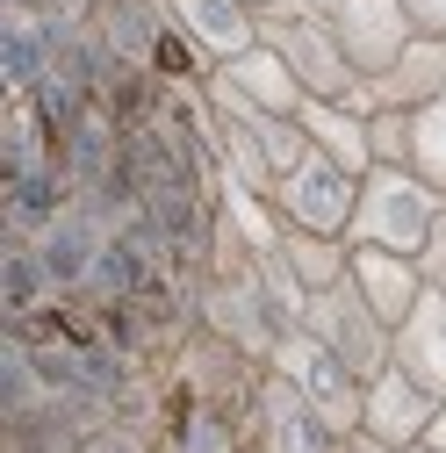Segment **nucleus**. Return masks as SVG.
Wrapping results in <instances>:
<instances>
[{
	"label": "nucleus",
	"instance_id": "nucleus-1",
	"mask_svg": "<svg viewBox=\"0 0 446 453\" xmlns=\"http://www.w3.org/2000/svg\"><path fill=\"white\" fill-rule=\"evenodd\" d=\"M439 216H446V195L418 173V165H367V173H360V209H353V231L346 238L418 259Z\"/></svg>",
	"mask_w": 446,
	"mask_h": 453
},
{
	"label": "nucleus",
	"instance_id": "nucleus-2",
	"mask_svg": "<svg viewBox=\"0 0 446 453\" xmlns=\"http://www.w3.org/2000/svg\"><path fill=\"white\" fill-rule=\"evenodd\" d=\"M259 43L288 58V73L303 80V94L374 108V101H367V73L353 65V50L310 15V0H281V8H266V15H259Z\"/></svg>",
	"mask_w": 446,
	"mask_h": 453
},
{
	"label": "nucleus",
	"instance_id": "nucleus-3",
	"mask_svg": "<svg viewBox=\"0 0 446 453\" xmlns=\"http://www.w3.org/2000/svg\"><path fill=\"white\" fill-rule=\"evenodd\" d=\"M195 324L216 331L223 346H238L252 360H273V346H281V317H273L266 288H259V252L231 273H202V288H195Z\"/></svg>",
	"mask_w": 446,
	"mask_h": 453
},
{
	"label": "nucleus",
	"instance_id": "nucleus-4",
	"mask_svg": "<svg viewBox=\"0 0 446 453\" xmlns=\"http://www.w3.org/2000/svg\"><path fill=\"white\" fill-rule=\"evenodd\" d=\"M266 367H273V374H288V381L310 395V411H317L331 432H339V439H346V432H360L367 381H360L339 353H331L317 331H303V324H296V331H281V346H273V360H266Z\"/></svg>",
	"mask_w": 446,
	"mask_h": 453
},
{
	"label": "nucleus",
	"instance_id": "nucleus-5",
	"mask_svg": "<svg viewBox=\"0 0 446 453\" xmlns=\"http://www.w3.org/2000/svg\"><path fill=\"white\" fill-rule=\"evenodd\" d=\"M303 331H317V338H324V346L339 353V360H346L360 381H374V374L388 367V353H396V331H388V324L374 317V303L360 296V280H353V273L310 296Z\"/></svg>",
	"mask_w": 446,
	"mask_h": 453
},
{
	"label": "nucleus",
	"instance_id": "nucleus-6",
	"mask_svg": "<svg viewBox=\"0 0 446 453\" xmlns=\"http://www.w3.org/2000/svg\"><path fill=\"white\" fill-rule=\"evenodd\" d=\"M273 209H281L288 231H331L346 238L353 231V209H360V173H346L339 158L303 151V165H288L273 180Z\"/></svg>",
	"mask_w": 446,
	"mask_h": 453
},
{
	"label": "nucleus",
	"instance_id": "nucleus-7",
	"mask_svg": "<svg viewBox=\"0 0 446 453\" xmlns=\"http://www.w3.org/2000/svg\"><path fill=\"white\" fill-rule=\"evenodd\" d=\"M310 15L353 50V65H360L367 80H374V73H381V65L418 36V22H411L404 0H310Z\"/></svg>",
	"mask_w": 446,
	"mask_h": 453
},
{
	"label": "nucleus",
	"instance_id": "nucleus-8",
	"mask_svg": "<svg viewBox=\"0 0 446 453\" xmlns=\"http://www.w3.org/2000/svg\"><path fill=\"white\" fill-rule=\"evenodd\" d=\"M158 453H245L252 446V418L231 403H209V395H188L165 381L158 395Z\"/></svg>",
	"mask_w": 446,
	"mask_h": 453
},
{
	"label": "nucleus",
	"instance_id": "nucleus-9",
	"mask_svg": "<svg viewBox=\"0 0 446 453\" xmlns=\"http://www.w3.org/2000/svg\"><path fill=\"white\" fill-rule=\"evenodd\" d=\"M252 453H339V432L310 411V395L288 374L266 367L252 395Z\"/></svg>",
	"mask_w": 446,
	"mask_h": 453
},
{
	"label": "nucleus",
	"instance_id": "nucleus-10",
	"mask_svg": "<svg viewBox=\"0 0 446 453\" xmlns=\"http://www.w3.org/2000/svg\"><path fill=\"white\" fill-rule=\"evenodd\" d=\"M158 8L173 15V29L188 36V50H195L209 73L259 43V15L245 8V0H158Z\"/></svg>",
	"mask_w": 446,
	"mask_h": 453
},
{
	"label": "nucleus",
	"instance_id": "nucleus-11",
	"mask_svg": "<svg viewBox=\"0 0 446 453\" xmlns=\"http://www.w3.org/2000/svg\"><path fill=\"white\" fill-rule=\"evenodd\" d=\"M439 403H446V395H432L418 374H404L396 360H388V367L367 381V411H360V432H374V439H388V446H418Z\"/></svg>",
	"mask_w": 446,
	"mask_h": 453
},
{
	"label": "nucleus",
	"instance_id": "nucleus-12",
	"mask_svg": "<svg viewBox=\"0 0 446 453\" xmlns=\"http://www.w3.org/2000/svg\"><path fill=\"white\" fill-rule=\"evenodd\" d=\"M432 94H446V36L439 29H418L396 58L367 80V101L374 108H425Z\"/></svg>",
	"mask_w": 446,
	"mask_h": 453
},
{
	"label": "nucleus",
	"instance_id": "nucleus-13",
	"mask_svg": "<svg viewBox=\"0 0 446 453\" xmlns=\"http://www.w3.org/2000/svg\"><path fill=\"white\" fill-rule=\"evenodd\" d=\"M353 280H360V296L374 303V317L388 331H396L425 296V266L411 252H381V245H353Z\"/></svg>",
	"mask_w": 446,
	"mask_h": 453
},
{
	"label": "nucleus",
	"instance_id": "nucleus-14",
	"mask_svg": "<svg viewBox=\"0 0 446 453\" xmlns=\"http://www.w3.org/2000/svg\"><path fill=\"white\" fill-rule=\"evenodd\" d=\"M216 87H231V94H245L252 108H273V116H303V80L288 73V58L281 50H266V43H252V50H238L231 65H216L209 73Z\"/></svg>",
	"mask_w": 446,
	"mask_h": 453
},
{
	"label": "nucleus",
	"instance_id": "nucleus-15",
	"mask_svg": "<svg viewBox=\"0 0 446 453\" xmlns=\"http://www.w3.org/2000/svg\"><path fill=\"white\" fill-rule=\"evenodd\" d=\"M367 116L374 108H360V101H303V137H310V151H324V158H339L346 173H367L374 165V137H367Z\"/></svg>",
	"mask_w": 446,
	"mask_h": 453
},
{
	"label": "nucleus",
	"instance_id": "nucleus-16",
	"mask_svg": "<svg viewBox=\"0 0 446 453\" xmlns=\"http://www.w3.org/2000/svg\"><path fill=\"white\" fill-rule=\"evenodd\" d=\"M388 360H396L404 374H418L432 395H446V296L439 288H425L418 310L396 324V353Z\"/></svg>",
	"mask_w": 446,
	"mask_h": 453
},
{
	"label": "nucleus",
	"instance_id": "nucleus-17",
	"mask_svg": "<svg viewBox=\"0 0 446 453\" xmlns=\"http://www.w3.org/2000/svg\"><path fill=\"white\" fill-rule=\"evenodd\" d=\"M281 259L296 266V280L317 296L331 280L353 273V238H331V231H281Z\"/></svg>",
	"mask_w": 446,
	"mask_h": 453
},
{
	"label": "nucleus",
	"instance_id": "nucleus-18",
	"mask_svg": "<svg viewBox=\"0 0 446 453\" xmlns=\"http://www.w3.org/2000/svg\"><path fill=\"white\" fill-rule=\"evenodd\" d=\"M411 165L446 195V94H432L425 108H411Z\"/></svg>",
	"mask_w": 446,
	"mask_h": 453
},
{
	"label": "nucleus",
	"instance_id": "nucleus-19",
	"mask_svg": "<svg viewBox=\"0 0 446 453\" xmlns=\"http://www.w3.org/2000/svg\"><path fill=\"white\" fill-rule=\"evenodd\" d=\"M367 137H374V165H411V108H374Z\"/></svg>",
	"mask_w": 446,
	"mask_h": 453
},
{
	"label": "nucleus",
	"instance_id": "nucleus-20",
	"mask_svg": "<svg viewBox=\"0 0 446 453\" xmlns=\"http://www.w3.org/2000/svg\"><path fill=\"white\" fill-rule=\"evenodd\" d=\"M80 453H158V439H151V425H137V418L123 411V418L94 425V432L80 439Z\"/></svg>",
	"mask_w": 446,
	"mask_h": 453
},
{
	"label": "nucleus",
	"instance_id": "nucleus-21",
	"mask_svg": "<svg viewBox=\"0 0 446 453\" xmlns=\"http://www.w3.org/2000/svg\"><path fill=\"white\" fill-rule=\"evenodd\" d=\"M418 266H425V288H439V296H446V216L432 223V238H425Z\"/></svg>",
	"mask_w": 446,
	"mask_h": 453
},
{
	"label": "nucleus",
	"instance_id": "nucleus-22",
	"mask_svg": "<svg viewBox=\"0 0 446 453\" xmlns=\"http://www.w3.org/2000/svg\"><path fill=\"white\" fill-rule=\"evenodd\" d=\"M404 8H411L418 29H439V36H446V0H404Z\"/></svg>",
	"mask_w": 446,
	"mask_h": 453
},
{
	"label": "nucleus",
	"instance_id": "nucleus-23",
	"mask_svg": "<svg viewBox=\"0 0 446 453\" xmlns=\"http://www.w3.org/2000/svg\"><path fill=\"white\" fill-rule=\"evenodd\" d=\"M339 453H404V446H388V439H374V432H346Z\"/></svg>",
	"mask_w": 446,
	"mask_h": 453
},
{
	"label": "nucleus",
	"instance_id": "nucleus-24",
	"mask_svg": "<svg viewBox=\"0 0 446 453\" xmlns=\"http://www.w3.org/2000/svg\"><path fill=\"white\" fill-rule=\"evenodd\" d=\"M425 446H432V453H446V403L432 411V425H425Z\"/></svg>",
	"mask_w": 446,
	"mask_h": 453
},
{
	"label": "nucleus",
	"instance_id": "nucleus-25",
	"mask_svg": "<svg viewBox=\"0 0 446 453\" xmlns=\"http://www.w3.org/2000/svg\"><path fill=\"white\" fill-rule=\"evenodd\" d=\"M245 8H252V15H266V8H281V0H245Z\"/></svg>",
	"mask_w": 446,
	"mask_h": 453
},
{
	"label": "nucleus",
	"instance_id": "nucleus-26",
	"mask_svg": "<svg viewBox=\"0 0 446 453\" xmlns=\"http://www.w3.org/2000/svg\"><path fill=\"white\" fill-rule=\"evenodd\" d=\"M404 453H432V446H425V439H418V446H404Z\"/></svg>",
	"mask_w": 446,
	"mask_h": 453
},
{
	"label": "nucleus",
	"instance_id": "nucleus-27",
	"mask_svg": "<svg viewBox=\"0 0 446 453\" xmlns=\"http://www.w3.org/2000/svg\"><path fill=\"white\" fill-rule=\"evenodd\" d=\"M245 453H252V446H245Z\"/></svg>",
	"mask_w": 446,
	"mask_h": 453
}]
</instances>
